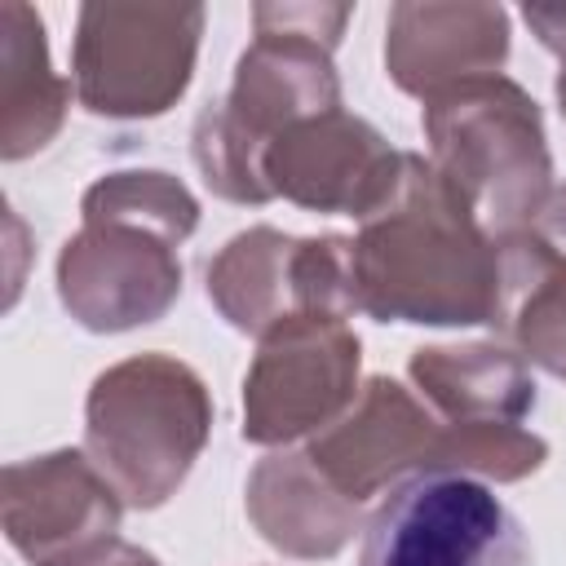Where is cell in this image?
<instances>
[{
    "label": "cell",
    "mask_w": 566,
    "mask_h": 566,
    "mask_svg": "<svg viewBox=\"0 0 566 566\" xmlns=\"http://www.w3.org/2000/svg\"><path fill=\"white\" fill-rule=\"evenodd\" d=\"M354 292L358 314L380 323L473 327L491 318L495 239L460 190L411 150H402L385 203L358 221Z\"/></svg>",
    "instance_id": "6da1fadb"
},
{
    "label": "cell",
    "mask_w": 566,
    "mask_h": 566,
    "mask_svg": "<svg viewBox=\"0 0 566 566\" xmlns=\"http://www.w3.org/2000/svg\"><path fill=\"white\" fill-rule=\"evenodd\" d=\"M429 164L460 190L491 239L531 230L553 195V155L535 97L509 75H478L424 102Z\"/></svg>",
    "instance_id": "7a4b0ae2"
},
{
    "label": "cell",
    "mask_w": 566,
    "mask_h": 566,
    "mask_svg": "<svg viewBox=\"0 0 566 566\" xmlns=\"http://www.w3.org/2000/svg\"><path fill=\"white\" fill-rule=\"evenodd\" d=\"M212 433V398L172 354H137L106 367L84 398V451L124 509H159Z\"/></svg>",
    "instance_id": "3957f363"
},
{
    "label": "cell",
    "mask_w": 566,
    "mask_h": 566,
    "mask_svg": "<svg viewBox=\"0 0 566 566\" xmlns=\"http://www.w3.org/2000/svg\"><path fill=\"white\" fill-rule=\"evenodd\" d=\"M349 4H256V40L239 53L230 93L208 102L217 119L261 159L270 142L314 115L340 111L332 49L349 22Z\"/></svg>",
    "instance_id": "277c9868"
},
{
    "label": "cell",
    "mask_w": 566,
    "mask_h": 566,
    "mask_svg": "<svg viewBox=\"0 0 566 566\" xmlns=\"http://www.w3.org/2000/svg\"><path fill=\"white\" fill-rule=\"evenodd\" d=\"M199 35V4H84L71 44L80 106L106 119L164 115L195 75Z\"/></svg>",
    "instance_id": "5b68a950"
},
{
    "label": "cell",
    "mask_w": 566,
    "mask_h": 566,
    "mask_svg": "<svg viewBox=\"0 0 566 566\" xmlns=\"http://www.w3.org/2000/svg\"><path fill=\"white\" fill-rule=\"evenodd\" d=\"M358 566H535L513 509L464 473H411L371 513Z\"/></svg>",
    "instance_id": "8992f818"
},
{
    "label": "cell",
    "mask_w": 566,
    "mask_h": 566,
    "mask_svg": "<svg viewBox=\"0 0 566 566\" xmlns=\"http://www.w3.org/2000/svg\"><path fill=\"white\" fill-rule=\"evenodd\" d=\"M208 296L234 332L256 340L305 314L349 318L358 314L354 239H292L274 226H252L212 256Z\"/></svg>",
    "instance_id": "52a82bcc"
},
{
    "label": "cell",
    "mask_w": 566,
    "mask_h": 566,
    "mask_svg": "<svg viewBox=\"0 0 566 566\" xmlns=\"http://www.w3.org/2000/svg\"><path fill=\"white\" fill-rule=\"evenodd\" d=\"M363 345L345 318H292L261 336L243 376V438L287 447L323 433L358 398Z\"/></svg>",
    "instance_id": "ba28073f"
},
{
    "label": "cell",
    "mask_w": 566,
    "mask_h": 566,
    "mask_svg": "<svg viewBox=\"0 0 566 566\" xmlns=\"http://www.w3.org/2000/svg\"><path fill=\"white\" fill-rule=\"evenodd\" d=\"M57 296L88 332H133L181 296L177 243L124 221H84L57 256Z\"/></svg>",
    "instance_id": "9c48e42d"
},
{
    "label": "cell",
    "mask_w": 566,
    "mask_h": 566,
    "mask_svg": "<svg viewBox=\"0 0 566 566\" xmlns=\"http://www.w3.org/2000/svg\"><path fill=\"white\" fill-rule=\"evenodd\" d=\"M402 172V150H394L367 119L349 111H327L283 128L265 150V181L274 199L310 212L371 217Z\"/></svg>",
    "instance_id": "30bf717a"
},
{
    "label": "cell",
    "mask_w": 566,
    "mask_h": 566,
    "mask_svg": "<svg viewBox=\"0 0 566 566\" xmlns=\"http://www.w3.org/2000/svg\"><path fill=\"white\" fill-rule=\"evenodd\" d=\"M438 438L442 420L416 389L371 376L358 398L310 438L305 451L340 495L363 504L411 473H433Z\"/></svg>",
    "instance_id": "8fae6325"
},
{
    "label": "cell",
    "mask_w": 566,
    "mask_h": 566,
    "mask_svg": "<svg viewBox=\"0 0 566 566\" xmlns=\"http://www.w3.org/2000/svg\"><path fill=\"white\" fill-rule=\"evenodd\" d=\"M124 500L88 460V451H44L4 464L0 517L9 544L31 566L66 562L119 531Z\"/></svg>",
    "instance_id": "7c38bea8"
},
{
    "label": "cell",
    "mask_w": 566,
    "mask_h": 566,
    "mask_svg": "<svg viewBox=\"0 0 566 566\" xmlns=\"http://www.w3.org/2000/svg\"><path fill=\"white\" fill-rule=\"evenodd\" d=\"M509 57V13L500 4L402 0L385 22V71L411 97H433L451 84L500 75Z\"/></svg>",
    "instance_id": "4fadbf2b"
},
{
    "label": "cell",
    "mask_w": 566,
    "mask_h": 566,
    "mask_svg": "<svg viewBox=\"0 0 566 566\" xmlns=\"http://www.w3.org/2000/svg\"><path fill=\"white\" fill-rule=\"evenodd\" d=\"M248 517L270 548L318 562L354 539L363 504L340 495L310 451H270L248 478Z\"/></svg>",
    "instance_id": "5bb4252c"
},
{
    "label": "cell",
    "mask_w": 566,
    "mask_h": 566,
    "mask_svg": "<svg viewBox=\"0 0 566 566\" xmlns=\"http://www.w3.org/2000/svg\"><path fill=\"white\" fill-rule=\"evenodd\" d=\"M500 340L531 367L566 380V256L535 230L495 239L491 318Z\"/></svg>",
    "instance_id": "9a60e30c"
},
{
    "label": "cell",
    "mask_w": 566,
    "mask_h": 566,
    "mask_svg": "<svg viewBox=\"0 0 566 566\" xmlns=\"http://www.w3.org/2000/svg\"><path fill=\"white\" fill-rule=\"evenodd\" d=\"M407 376L447 424H522L539 398L531 367L495 340L424 345L411 354Z\"/></svg>",
    "instance_id": "2e32d148"
},
{
    "label": "cell",
    "mask_w": 566,
    "mask_h": 566,
    "mask_svg": "<svg viewBox=\"0 0 566 566\" xmlns=\"http://www.w3.org/2000/svg\"><path fill=\"white\" fill-rule=\"evenodd\" d=\"M71 106V84L49 62L44 22L31 4H0V155L27 159L44 150Z\"/></svg>",
    "instance_id": "e0dca14e"
},
{
    "label": "cell",
    "mask_w": 566,
    "mask_h": 566,
    "mask_svg": "<svg viewBox=\"0 0 566 566\" xmlns=\"http://www.w3.org/2000/svg\"><path fill=\"white\" fill-rule=\"evenodd\" d=\"M80 212H84V221H124V226L155 230L177 248L199 226V199L186 190V181H177L172 172H159V168L106 172L102 181H93L84 190Z\"/></svg>",
    "instance_id": "ac0fdd59"
},
{
    "label": "cell",
    "mask_w": 566,
    "mask_h": 566,
    "mask_svg": "<svg viewBox=\"0 0 566 566\" xmlns=\"http://www.w3.org/2000/svg\"><path fill=\"white\" fill-rule=\"evenodd\" d=\"M548 460V442L522 424H447L438 438L433 473H464L491 482H522Z\"/></svg>",
    "instance_id": "d6986e66"
},
{
    "label": "cell",
    "mask_w": 566,
    "mask_h": 566,
    "mask_svg": "<svg viewBox=\"0 0 566 566\" xmlns=\"http://www.w3.org/2000/svg\"><path fill=\"white\" fill-rule=\"evenodd\" d=\"M53 566H159V557L146 553L142 544H128V539L111 535V539H102V544L66 557V562H53Z\"/></svg>",
    "instance_id": "ffe728a7"
},
{
    "label": "cell",
    "mask_w": 566,
    "mask_h": 566,
    "mask_svg": "<svg viewBox=\"0 0 566 566\" xmlns=\"http://www.w3.org/2000/svg\"><path fill=\"white\" fill-rule=\"evenodd\" d=\"M522 18L539 35V44L566 62V4H526Z\"/></svg>",
    "instance_id": "44dd1931"
},
{
    "label": "cell",
    "mask_w": 566,
    "mask_h": 566,
    "mask_svg": "<svg viewBox=\"0 0 566 566\" xmlns=\"http://www.w3.org/2000/svg\"><path fill=\"white\" fill-rule=\"evenodd\" d=\"M548 248H557L562 256H566V181L548 195V203H544V212H539V221L531 226Z\"/></svg>",
    "instance_id": "7402d4cb"
},
{
    "label": "cell",
    "mask_w": 566,
    "mask_h": 566,
    "mask_svg": "<svg viewBox=\"0 0 566 566\" xmlns=\"http://www.w3.org/2000/svg\"><path fill=\"white\" fill-rule=\"evenodd\" d=\"M557 102H562V115H566V62H562V71H557Z\"/></svg>",
    "instance_id": "603a6c76"
}]
</instances>
